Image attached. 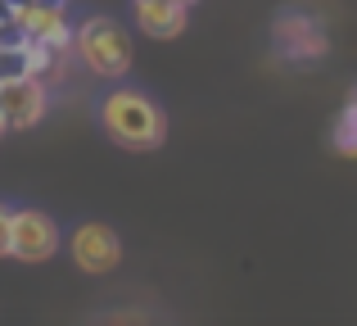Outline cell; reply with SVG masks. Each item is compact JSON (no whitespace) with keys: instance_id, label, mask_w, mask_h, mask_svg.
<instances>
[{"instance_id":"obj_8","label":"cell","mask_w":357,"mask_h":326,"mask_svg":"<svg viewBox=\"0 0 357 326\" xmlns=\"http://www.w3.org/2000/svg\"><path fill=\"white\" fill-rule=\"evenodd\" d=\"M131 14H136V27L154 41H172L190 23V5H176V0H131Z\"/></svg>"},{"instance_id":"obj_10","label":"cell","mask_w":357,"mask_h":326,"mask_svg":"<svg viewBox=\"0 0 357 326\" xmlns=\"http://www.w3.org/2000/svg\"><path fill=\"white\" fill-rule=\"evenodd\" d=\"M9 204H0V258H9Z\"/></svg>"},{"instance_id":"obj_6","label":"cell","mask_w":357,"mask_h":326,"mask_svg":"<svg viewBox=\"0 0 357 326\" xmlns=\"http://www.w3.org/2000/svg\"><path fill=\"white\" fill-rule=\"evenodd\" d=\"M14 23L23 27V36H27V41L73 45L68 0H32V5H18V9H14Z\"/></svg>"},{"instance_id":"obj_14","label":"cell","mask_w":357,"mask_h":326,"mask_svg":"<svg viewBox=\"0 0 357 326\" xmlns=\"http://www.w3.org/2000/svg\"><path fill=\"white\" fill-rule=\"evenodd\" d=\"M176 5H195V0H176Z\"/></svg>"},{"instance_id":"obj_7","label":"cell","mask_w":357,"mask_h":326,"mask_svg":"<svg viewBox=\"0 0 357 326\" xmlns=\"http://www.w3.org/2000/svg\"><path fill=\"white\" fill-rule=\"evenodd\" d=\"M271 36H276V50H285V59H317V54H326V32L317 18L280 14Z\"/></svg>"},{"instance_id":"obj_13","label":"cell","mask_w":357,"mask_h":326,"mask_svg":"<svg viewBox=\"0 0 357 326\" xmlns=\"http://www.w3.org/2000/svg\"><path fill=\"white\" fill-rule=\"evenodd\" d=\"M5 132H9V127H5V118H0V136H5Z\"/></svg>"},{"instance_id":"obj_11","label":"cell","mask_w":357,"mask_h":326,"mask_svg":"<svg viewBox=\"0 0 357 326\" xmlns=\"http://www.w3.org/2000/svg\"><path fill=\"white\" fill-rule=\"evenodd\" d=\"M9 14H14V5H9V0H0V23H9Z\"/></svg>"},{"instance_id":"obj_4","label":"cell","mask_w":357,"mask_h":326,"mask_svg":"<svg viewBox=\"0 0 357 326\" xmlns=\"http://www.w3.org/2000/svg\"><path fill=\"white\" fill-rule=\"evenodd\" d=\"M68 258H73V267L86 272V276H109V272H118V263H122V240L105 222H82L68 236Z\"/></svg>"},{"instance_id":"obj_12","label":"cell","mask_w":357,"mask_h":326,"mask_svg":"<svg viewBox=\"0 0 357 326\" xmlns=\"http://www.w3.org/2000/svg\"><path fill=\"white\" fill-rule=\"evenodd\" d=\"M9 5H14V9H18V5H32V0H9Z\"/></svg>"},{"instance_id":"obj_1","label":"cell","mask_w":357,"mask_h":326,"mask_svg":"<svg viewBox=\"0 0 357 326\" xmlns=\"http://www.w3.org/2000/svg\"><path fill=\"white\" fill-rule=\"evenodd\" d=\"M100 127L105 136L122 150L140 154V150H158L167 136V118L145 91L136 87H114L105 100H100Z\"/></svg>"},{"instance_id":"obj_5","label":"cell","mask_w":357,"mask_h":326,"mask_svg":"<svg viewBox=\"0 0 357 326\" xmlns=\"http://www.w3.org/2000/svg\"><path fill=\"white\" fill-rule=\"evenodd\" d=\"M50 109V87L41 77H14V82H0V118H5L9 132H32L36 123L45 118Z\"/></svg>"},{"instance_id":"obj_3","label":"cell","mask_w":357,"mask_h":326,"mask_svg":"<svg viewBox=\"0 0 357 326\" xmlns=\"http://www.w3.org/2000/svg\"><path fill=\"white\" fill-rule=\"evenodd\" d=\"M63 236H59V222L41 209H14L9 213V258L23 267H41L59 254Z\"/></svg>"},{"instance_id":"obj_9","label":"cell","mask_w":357,"mask_h":326,"mask_svg":"<svg viewBox=\"0 0 357 326\" xmlns=\"http://www.w3.org/2000/svg\"><path fill=\"white\" fill-rule=\"evenodd\" d=\"M32 73V59H27V41H14V45H0V82H14V77H27Z\"/></svg>"},{"instance_id":"obj_2","label":"cell","mask_w":357,"mask_h":326,"mask_svg":"<svg viewBox=\"0 0 357 326\" xmlns=\"http://www.w3.org/2000/svg\"><path fill=\"white\" fill-rule=\"evenodd\" d=\"M73 59L100 82H118L131 73V36L118 18L91 14L73 27Z\"/></svg>"}]
</instances>
